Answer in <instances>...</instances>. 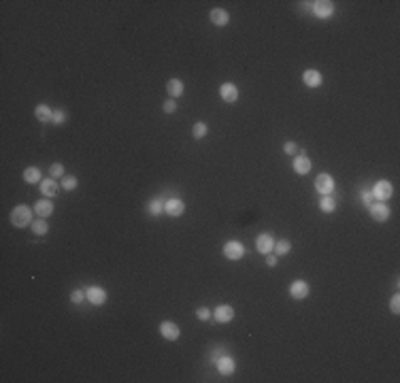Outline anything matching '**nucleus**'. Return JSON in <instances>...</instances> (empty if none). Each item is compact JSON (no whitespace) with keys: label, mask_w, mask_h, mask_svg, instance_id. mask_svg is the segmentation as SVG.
<instances>
[{"label":"nucleus","mask_w":400,"mask_h":383,"mask_svg":"<svg viewBox=\"0 0 400 383\" xmlns=\"http://www.w3.org/2000/svg\"><path fill=\"white\" fill-rule=\"evenodd\" d=\"M160 334L166 341H177L181 337V330H179V326L175 322H162L160 323Z\"/></svg>","instance_id":"11"},{"label":"nucleus","mask_w":400,"mask_h":383,"mask_svg":"<svg viewBox=\"0 0 400 383\" xmlns=\"http://www.w3.org/2000/svg\"><path fill=\"white\" fill-rule=\"evenodd\" d=\"M211 315H213V313H211V311L207 309V306H198V309H196V317H198L200 322H207Z\"/></svg>","instance_id":"32"},{"label":"nucleus","mask_w":400,"mask_h":383,"mask_svg":"<svg viewBox=\"0 0 400 383\" xmlns=\"http://www.w3.org/2000/svg\"><path fill=\"white\" fill-rule=\"evenodd\" d=\"M183 211H185V204H183V200H179V198H170L164 202V213L170 215V217L183 215Z\"/></svg>","instance_id":"9"},{"label":"nucleus","mask_w":400,"mask_h":383,"mask_svg":"<svg viewBox=\"0 0 400 383\" xmlns=\"http://www.w3.org/2000/svg\"><path fill=\"white\" fill-rule=\"evenodd\" d=\"M23 181L26 183H40V170L37 166H28L26 170H23Z\"/></svg>","instance_id":"22"},{"label":"nucleus","mask_w":400,"mask_h":383,"mask_svg":"<svg viewBox=\"0 0 400 383\" xmlns=\"http://www.w3.org/2000/svg\"><path fill=\"white\" fill-rule=\"evenodd\" d=\"M207 132H209V126L204 121H196L194 123V128H192V137L196 139V141H202L204 137H207Z\"/></svg>","instance_id":"26"},{"label":"nucleus","mask_w":400,"mask_h":383,"mask_svg":"<svg viewBox=\"0 0 400 383\" xmlns=\"http://www.w3.org/2000/svg\"><path fill=\"white\" fill-rule=\"evenodd\" d=\"M277 256H287L292 251V243L287 239H281V241H275V249H273Z\"/></svg>","instance_id":"27"},{"label":"nucleus","mask_w":400,"mask_h":383,"mask_svg":"<svg viewBox=\"0 0 400 383\" xmlns=\"http://www.w3.org/2000/svg\"><path fill=\"white\" fill-rule=\"evenodd\" d=\"M30 228H32V232L37 234V237H43V234L49 232V223H47L45 217H40V220H34L30 223Z\"/></svg>","instance_id":"23"},{"label":"nucleus","mask_w":400,"mask_h":383,"mask_svg":"<svg viewBox=\"0 0 400 383\" xmlns=\"http://www.w3.org/2000/svg\"><path fill=\"white\" fill-rule=\"evenodd\" d=\"M49 175H51V179H58V177H64V166L60 162H54L49 166Z\"/></svg>","instance_id":"29"},{"label":"nucleus","mask_w":400,"mask_h":383,"mask_svg":"<svg viewBox=\"0 0 400 383\" xmlns=\"http://www.w3.org/2000/svg\"><path fill=\"white\" fill-rule=\"evenodd\" d=\"M183 90H185V85H183V81L181 79H168L166 81V92H168L170 98L183 96Z\"/></svg>","instance_id":"20"},{"label":"nucleus","mask_w":400,"mask_h":383,"mask_svg":"<svg viewBox=\"0 0 400 383\" xmlns=\"http://www.w3.org/2000/svg\"><path fill=\"white\" fill-rule=\"evenodd\" d=\"M311 11L320 17V20H326L334 13V2L330 0H317V2H311Z\"/></svg>","instance_id":"6"},{"label":"nucleus","mask_w":400,"mask_h":383,"mask_svg":"<svg viewBox=\"0 0 400 383\" xmlns=\"http://www.w3.org/2000/svg\"><path fill=\"white\" fill-rule=\"evenodd\" d=\"M228 21H230V15H228L226 9H213L211 11V23H213V26L223 28Z\"/></svg>","instance_id":"19"},{"label":"nucleus","mask_w":400,"mask_h":383,"mask_svg":"<svg viewBox=\"0 0 400 383\" xmlns=\"http://www.w3.org/2000/svg\"><path fill=\"white\" fill-rule=\"evenodd\" d=\"M11 223L15 228H26L32 223V209L26 207V204H17V207L11 211Z\"/></svg>","instance_id":"1"},{"label":"nucleus","mask_w":400,"mask_h":383,"mask_svg":"<svg viewBox=\"0 0 400 383\" xmlns=\"http://www.w3.org/2000/svg\"><path fill=\"white\" fill-rule=\"evenodd\" d=\"M215 364H217V370H220V375H223V377L232 375L234 370H237V362H234L230 356H220Z\"/></svg>","instance_id":"13"},{"label":"nucleus","mask_w":400,"mask_h":383,"mask_svg":"<svg viewBox=\"0 0 400 383\" xmlns=\"http://www.w3.org/2000/svg\"><path fill=\"white\" fill-rule=\"evenodd\" d=\"M68 115L64 113V111H54V120H51V123H56V126H62V123H66Z\"/></svg>","instance_id":"31"},{"label":"nucleus","mask_w":400,"mask_h":383,"mask_svg":"<svg viewBox=\"0 0 400 383\" xmlns=\"http://www.w3.org/2000/svg\"><path fill=\"white\" fill-rule=\"evenodd\" d=\"M390 311L392 313H400V296H394L390 300Z\"/></svg>","instance_id":"36"},{"label":"nucleus","mask_w":400,"mask_h":383,"mask_svg":"<svg viewBox=\"0 0 400 383\" xmlns=\"http://www.w3.org/2000/svg\"><path fill=\"white\" fill-rule=\"evenodd\" d=\"M85 298L90 300L94 306H100V304L107 302V292H104V287H100V285H92V287H87L85 290Z\"/></svg>","instance_id":"7"},{"label":"nucleus","mask_w":400,"mask_h":383,"mask_svg":"<svg viewBox=\"0 0 400 383\" xmlns=\"http://www.w3.org/2000/svg\"><path fill=\"white\" fill-rule=\"evenodd\" d=\"M83 298H85V290H79V287H77V290L70 292V302H73V304H81V302H83Z\"/></svg>","instance_id":"30"},{"label":"nucleus","mask_w":400,"mask_h":383,"mask_svg":"<svg viewBox=\"0 0 400 383\" xmlns=\"http://www.w3.org/2000/svg\"><path fill=\"white\" fill-rule=\"evenodd\" d=\"M283 151L287 153V156H296V153H298V145L292 143V141H287V143L283 145Z\"/></svg>","instance_id":"34"},{"label":"nucleus","mask_w":400,"mask_h":383,"mask_svg":"<svg viewBox=\"0 0 400 383\" xmlns=\"http://www.w3.org/2000/svg\"><path fill=\"white\" fill-rule=\"evenodd\" d=\"M362 202H364V207H370L373 204V194H370L368 190H362Z\"/></svg>","instance_id":"35"},{"label":"nucleus","mask_w":400,"mask_h":383,"mask_svg":"<svg viewBox=\"0 0 400 383\" xmlns=\"http://www.w3.org/2000/svg\"><path fill=\"white\" fill-rule=\"evenodd\" d=\"M243 256H245V247H243V243H239V241H228V243L223 245V258H226V260L237 262Z\"/></svg>","instance_id":"2"},{"label":"nucleus","mask_w":400,"mask_h":383,"mask_svg":"<svg viewBox=\"0 0 400 383\" xmlns=\"http://www.w3.org/2000/svg\"><path fill=\"white\" fill-rule=\"evenodd\" d=\"M34 213H37L39 217H49L51 213H54V202H51V198H43L39 200L37 204H34Z\"/></svg>","instance_id":"17"},{"label":"nucleus","mask_w":400,"mask_h":383,"mask_svg":"<svg viewBox=\"0 0 400 383\" xmlns=\"http://www.w3.org/2000/svg\"><path fill=\"white\" fill-rule=\"evenodd\" d=\"M302 83L307 87H320L323 83V77H321L320 70L309 68V70H304V73H302Z\"/></svg>","instance_id":"14"},{"label":"nucleus","mask_w":400,"mask_h":383,"mask_svg":"<svg viewBox=\"0 0 400 383\" xmlns=\"http://www.w3.org/2000/svg\"><path fill=\"white\" fill-rule=\"evenodd\" d=\"M292 168H294V173H298V175H307L309 170H311V160L307 158V153H296V158H294V162H292Z\"/></svg>","instance_id":"12"},{"label":"nucleus","mask_w":400,"mask_h":383,"mask_svg":"<svg viewBox=\"0 0 400 383\" xmlns=\"http://www.w3.org/2000/svg\"><path fill=\"white\" fill-rule=\"evenodd\" d=\"M320 209L323 213H334V211H337V200H334L330 194H326V196H321V200H320Z\"/></svg>","instance_id":"24"},{"label":"nucleus","mask_w":400,"mask_h":383,"mask_svg":"<svg viewBox=\"0 0 400 383\" xmlns=\"http://www.w3.org/2000/svg\"><path fill=\"white\" fill-rule=\"evenodd\" d=\"M162 109H164V113H175V111H177V102H175L173 98H170V100H164Z\"/></svg>","instance_id":"33"},{"label":"nucleus","mask_w":400,"mask_h":383,"mask_svg":"<svg viewBox=\"0 0 400 383\" xmlns=\"http://www.w3.org/2000/svg\"><path fill=\"white\" fill-rule=\"evenodd\" d=\"M309 292H311V287H309L307 281H302V279L292 281V283H290V296L294 300H304L309 296Z\"/></svg>","instance_id":"8"},{"label":"nucleus","mask_w":400,"mask_h":383,"mask_svg":"<svg viewBox=\"0 0 400 383\" xmlns=\"http://www.w3.org/2000/svg\"><path fill=\"white\" fill-rule=\"evenodd\" d=\"M34 117H37L39 121H43V123H51V120H54V111H51V107H47V104H39V107L34 109Z\"/></svg>","instance_id":"21"},{"label":"nucleus","mask_w":400,"mask_h":383,"mask_svg":"<svg viewBox=\"0 0 400 383\" xmlns=\"http://www.w3.org/2000/svg\"><path fill=\"white\" fill-rule=\"evenodd\" d=\"M256 249H258V253H262V256H268V253H273V249H275V239H273V234H270V232L258 234V239H256Z\"/></svg>","instance_id":"4"},{"label":"nucleus","mask_w":400,"mask_h":383,"mask_svg":"<svg viewBox=\"0 0 400 383\" xmlns=\"http://www.w3.org/2000/svg\"><path fill=\"white\" fill-rule=\"evenodd\" d=\"M220 96H221L223 102H230V104L237 102V100H239V87L234 85V83H221Z\"/></svg>","instance_id":"15"},{"label":"nucleus","mask_w":400,"mask_h":383,"mask_svg":"<svg viewBox=\"0 0 400 383\" xmlns=\"http://www.w3.org/2000/svg\"><path fill=\"white\" fill-rule=\"evenodd\" d=\"M213 317L220 323H230L234 320V306L230 304H220L217 309L213 311Z\"/></svg>","instance_id":"10"},{"label":"nucleus","mask_w":400,"mask_h":383,"mask_svg":"<svg viewBox=\"0 0 400 383\" xmlns=\"http://www.w3.org/2000/svg\"><path fill=\"white\" fill-rule=\"evenodd\" d=\"M79 185V181H77V177H73V175H66V177H62V190L64 192H73L75 187Z\"/></svg>","instance_id":"28"},{"label":"nucleus","mask_w":400,"mask_h":383,"mask_svg":"<svg viewBox=\"0 0 400 383\" xmlns=\"http://www.w3.org/2000/svg\"><path fill=\"white\" fill-rule=\"evenodd\" d=\"M277 258H279L277 253H268L266 256V266H277V262H279Z\"/></svg>","instance_id":"37"},{"label":"nucleus","mask_w":400,"mask_h":383,"mask_svg":"<svg viewBox=\"0 0 400 383\" xmlns=\"http://www.w3.org/2000/svg\"><path fill=\"white\" fill-rule=\"evenodd\" d=\"M370 194H373V198H377L379 202H385V200L394 194V187H392L390 181L381 179V181H377V183L373 185V192H370Z\"/></svg>","instance_id":"3"},{"label":"nucleus","mask_w":400,"mask_h":383,"mask_svg":"<svg viewBox=\"0 0 400 383\" xmlns=\"http://www.w3.org/2000/svg\"><path fill=\"white\" fill-rule=\"evenodd\" d=\"M147 213L154 215V217L162 215V213H164V200H162V198H154L149 204H147Z\"/></svg>","instance_id":"25"},{"label":"nucleus","mask_w":400,"mask_h":383,"mask_svg":"<svg viewBox=\"0 0 400 383\" xmlns=\"http://www.w3.org/2000/svg\"><path fill=\"white\" fill-rule=\"evenodd\" d=\"M315 190L326 196V194H332L334 192V179L328 173H320L315 177Z\"/></svg>","instance_id":"5"},{"label":"nucleus","mask_w":400,"mask_h":383,"mask_svg":"<svg viewBox=\"0 0 400 383\" xmlns=\"http://www.w3.org/2000/svg\"><path fill=\"white\" fill-rule=\"evenodd\" d=\"M60 187L62 185H58V181L51 179V177H49V179H45V181H40V194H43L45 198H54Z\"/></svg>","instance_id":"18"},{"label":"nucleus","mask_w":400,"mask_h":383,"mask_svg":"<svg viewBox=\"0 0 400 383\" xmlns=\"http://www.w3.org/2000/svg\"><path fill=\"white\" fill-rule=\"evenodd\" d=\"M368 211H370V217H373L375 222H385L387 217H390V209H387L385 202H375V204H370Z\"/></svg>","instance_id":"16"}]
</instances>
